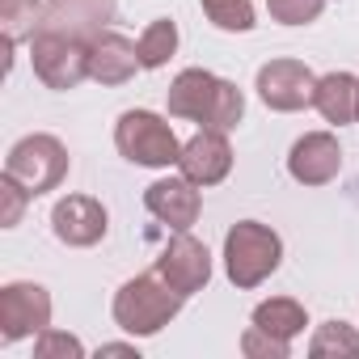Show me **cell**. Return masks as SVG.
Wrapping results in <instances>:
<instances>
[{"label":"cell","mask_w":359,"mask_h":359,"mask_svg":"<svg viewBox=\"0 0 359 359\" xmlns=\"http://www.w3.org/2000/svg\"><path fill=\"white\" fill-rule=\"evenodd\" d=\"M114 13H118V5H114V0H47L43 30L93 43L102 30H110Z\"/></svg>","instance_id":"5bb4252c"},{"label":"cell","mask_w":359,"mask_h":359,"mask_svg":"<svg viewBox=\"0 0 359 359\" xmlns=\"http://www.w3.org/2000/svg\"><path fill=\"white\" fill-rule=\"evenodd\" d=\"M30 199H34V195H30L22 182H13L9 173H0V229H18Z\"/></svg>","instance_id":"603a6c76"},{"label":"cell","mask_w":359,"mask_h":359,"mask_svg":"<svg viewBox=\"0 0 359 359\" xmlns=\"http://www.w3.org/2000/svg\"><path fill=\"white\" fill-rule=\"evenodd\" d=\"M156 275L173 287V292H182V296H195L212 283V254L199 237L191 233H173L169 245L161 250L156 258Z\"/></svg>","instance_id":"9c48e42d"},{"label":"cell","mask_w":359,"mask_h":359,"mask_svg":"<svg viewBox=\"0 0 359 359\" xmlns=\"http://www.w3.org/2000/svg\"><path fill=\"white\" fill-rule=\"evenodd\" d=\"M34 355L39 359H85V342L76 334H64L55 325H47L39 338H34Z\"/></svg>","instance_id":"7402d4cb"},{"label":"cell","mask_w":359,"mask_h":359,"mask_svg":"<svg viewBox=\"0 0 359 359\" xmlns=\"http://www.w3.org/2000/svg\"><path fill=\"white\" fill-rule=\"evenodd\" d=\"M165 106L173 118H191L199 127H212V131H233L241 118H245V93L208 72V68H182L173 76L169 93H165Z\"/></svg>","instance_id":"6da1fadb"},{"label":"cell","mask_w":359,"mask_h":359,"mask_svg":"<svg viewBox=\"0 0 359 359\" xmlns=\"http://www.w3.org/2000/svg\"><path fill=\"white\" fill-rule=\"evenodd\" d=\"M140 68H144V64H140V47H135L127 34L102 30V34L89 43V81L114 89V85H127Z\"/></svg>","instance_id":"9a60e30c"},{"label":"cell","mask_w":359,"mask_h":359,"mask_svg":"<svg viewBox=\"0 0 359 359\" xmlns=\"http://www.w3.org/2000/svg\"><path fill=\"white\" fill-rule=\"evenodd\" d=\"M338 169H342V148L334 131H309L287 152V173L300 187H325L338 177Z\"/></svg>","instance_id":"4fadbf2b"},{"label":"cell","mask_w":359,"mask_h":359,"mask_svg":"<svg viewBox=\"0 0 359 359\" xmlns=\"http://www.w3.org/2000/svg\"><path fill=\"white\" fill-rule=\"evenodd\" d=\"M309 355L313 359H359V334H355V325H346V321H321L317 325V334H313V342H309Z\"/></svg>","instance_id":"ffe728a7"},{"label":"cell","mask_w":359,"mask_h":359,"mask_svg":"<svg viewBox=\"0 0 359 359\" xmlns=\"http://www.w3.org/2000/svg\"><path fill=\"white\" fill-rule=\"evenodd\" d=\"M241 355H250V359H287L292 342H283V338H275V334H266L250 321V330L241 334Z\"/></svg>","instance_id":"d4e9b609"},{"label":"cell","mask_w":359,"mask_h":359,"mask_svg":"<svg viewBox=\"0 0 359 359\" xmlns=\"http://www.w3.org/2000/svg\"><path fill=\"white\" fill-rule=\"evenodd\" d=\"M106 229H110V216H106L102 199H93V195H64L51 212V233L72 250L97 245L106 237Z\"/></svg>","instance_id":"8fae6325"},{"label":"cell","mask_w":359,"mask_h":359,"mask_svg":"<svg viewBox=\"0 0 359 359\" xmlns=\"http://www.w3.org/2000/svg\"><path fill=\"white\" fill-rule=\"evenodd\" d=\"M266 9L279 26H313L325 9V0H266Z\"/></svg>","instance_id":"cb8c5ba5"},{"label":"cell","mask_w":359,"mask_h":359,"mask_svg":"<svg viewBox=\"0 0 359 359\" xmlns=\"http://www.w3.org/2000/svg\"><path fill=\"white\" fill-rule=\"evenodd\" d=\"M30 64H34V76L47 89L68 93L81 81H89V43L85 39H68V34L39 30L30 39Z\"/></svg>","instance_id":"8992f818"},{"label":"cell","mask_w":359,"mask_h":359,"mask_svg":"<svg viewBox=\"0 0 359 359\" xmlns=\"http://www.w3.org/2000/svg\"><path fill=\"white\" fill-rule=\"evenodd\" d=\"M114 148L144 169H169L182 156V144H177L173 127L152 114V110H123L114 123Z\"/></svg>","instance_id":"277c9868"},{"label":"cell","mask_w":359,"mask_h":359,"mask_svg":"<svg viewBox=\"0 0 359 359\" xmlns=\"http://www.w3.org/2000/svg\"><path fill=\"white\" fill-rule=\"evenodd\" d=\"M283 262V241L271 224L258 220H237L224 237V275L233 287L250 292L258 283H266Z\"/></svg>","instance_id":"3957f363"},{"label":"cell","mask_w":359,"mask_h":359,"mask_svg":"<svg viewBox=\"0 0 359 359\" xmlns=\"http://www.w3.org/2000/svg\"><path fill=\"white\" fill-rule=\"evenodd\" d=\"M97 355H140V351H135V342H106Z\"/></svg>","instance_id":"484cf974"},{"label":"cell","mask_w":359,"mask_h":359,"mask_svg":"<svg viewBox=\"0 0 359 359\" xmlns=\"http://www.w3.org/2000/svg\"><path fill=\"white\" fill-rule=\"evenodd\" d=\"M51 325V292L43 283L18 279L0 287V342L13 346L22 338H39Z\"/></svg>","instance_id":"52a82bcc"},{"label":"cell","mask_w":359,"mask_h":359,"mask_svg":"<svg viewBox=\"0 0 359 359\" xmlns=\"http://www.w3.org/2000/svg\"><path fill=\"white\" fill-rule=\"evenodd\" d=\"M177 169H182L199 191L208 187H220L224 177L233 173V144H229V131H212V127H199L187 144H182V156H177Z\"/></svg>","instance_id":"30bf717a"},{"label":"cell","mask_w":359,"mask_h":359,"mask_svg":"<svg viewBox=\"0 0 359 359\" xmlns=\"http://www.w3.org/2000/svg\"><path fill=\"white\" fill-rule=\"evenodd\" d=\"M258 97L266 110H279V114H296V110H309L313 106V93H317V76L309 64L300 60H271L258 68V81H254Z\"/></svg>","instance_id":"ba28073f"},{"label":"cell","mask_w":359,"mask_h":359,"mask_svg":"<svg viewBox=\"0 0 359 359\" xmlns=\"http://www.w3.org/2000/svg\"><path fill=\"white\" fill-rule=\"evenodd\" d=\"M43 13L47 0H0V30H5V51H13L18 43L34 39L43 30Z\"/></svg>","instance_id":"ac0fdd59"},{"label":"cell","mask_w":359,"mask_h":359,"mask_svg":"<svg viewBox=\"0 0 359 359\" xmlns=\"http://www.w3.org/2000/svg\"><path fill=\"white\" fill-rule=\"evenodd\" d=\"M144 208H148L161 224H169L173 233H187V229L199 220V212H203V195H199V187L191 182L187 173H177V177H156V182L144 191Z\"/></svg>","instance_id":"7c38bea8"},{"label":"cell","mask_w":359,"mask_h":359,"mask_svg":"<svg viewBox=\"0 0 359 359\" xmlns=\"http://www.w3.org/2000/svg\"><path fill=\"white\" fill-rule=\"evenodd\" d=\"M258 330H266V334H275V338H283V342H292L296 334H304V325H309V313H304V304L300 300H292V296H271V300H262L258 309H254V317H250Z\"/></svg>","instance_id":"e0dca14e"},{"label":"cell","mask_w":359,"mask_h":359,"mask_svg":"<svg viewBox=\"0 0 359 359\" xmlns=\"http://www.w3.org/2000/svg\"><path fill=\"white\" fill-rule=\"evenodd\" d=\"M68 148L55 140V135H47V131H34V135H22L13 148H9V156H5V173L13 177V182H22L34 199L39 195H47V191H55L64 177H68Z\"/></svg>","instance_id":"5b68a950"},{"label":"cell","mask_w":359,"mask_h":359,"mask_svg":"<svg viewBox=\"0 0 359 359\" xmlns=\"http://www.w3.org/2000/svg\"><path fill=\"white\" fill-rule=\"evenodd\" d=\"M208 22L224 34H250L258 26V13H254V0H199Z\"/></svg>","instance_id":"44dd1931"},{"label":"cell","mask_w":359,"mask_h":359,"mask_svg":"<svg viewBox=\"0 0 359 359\" xmlns=\"http://www.w3.org/2000/svg\"><path fill=\"white\" fill-rule=\"evenodd\" d=\"M135 47H140L144 72H156V68H165V64L177 55V26H173L169 18H156V22L144 26V34H140Z\"/></svg>","instance_id":"d6986e66"},{"label":"cell","mask_w":359,"mask_h":359,"mask_svg":"<svg viewBox=\"0 0 359 359\" xmlns=\"http://www.w3.org/2000/svg\"><path fill=\"white\" fill-rule=\"evenodd\" d=\"M313 110L325 123H334V127L355 123L359 118V76H351V72H325V76H317Z\"/></svg>","instance_id":"2e32d148"},{"label":"cell","mask_w":359,"mask_h":359,"mask_svg":"<svg viewBox=\"0 0 359 359\" xmlns=\"http://www.w3.org/2000/svg\"><path fill=\"white\" fill-rule=\"evenodd\" d=\"M182 292H173L156 271L152 275H135V279H127L118 292H114V304H110V313H114V325L123 330V334H131V338H152V334H161L177 313H182Z\"/></svg>","instance_id":"7a4b0ae2"}]
</instances>
